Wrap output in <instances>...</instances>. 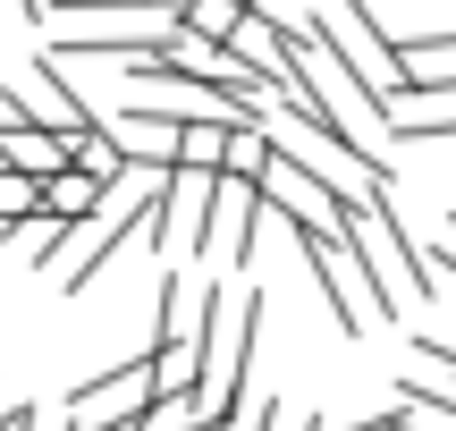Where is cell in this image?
I'll return each mask as SVG.
<instances>
[{
	"instance_id": "1",
	"label": "cell",
	"mask_w": 456,
	"mask_h": 431,
	"mask_svg": "<svg viewBox=\"0 0 456 431\" xmlns=\"http://www.w3.org/2000/svg\"><path fill=\"white\" fill-rule=\"evenodd\" d=\"M152 203H161V169H135V178L110 186L102 212H85L77 229H68V263H60V288H68V297H85V288H94L135 237H152Z\"/></svg>"
},
{
	"instance_id": "2",
	"label": "cell",
	"mask_w": 456,
	"mask_h": 431,
	"mask_svg": "<svg viewBox=\"0 0 456 431\" xmlns=\"http://www.w3.org/2000/svg\"><path fill=\"white\" fill-rule=\"evenodd\" d=\"M254 321H262V297H228V288H212L203 297V381H195V398H203V415L228 423L237 415V398H245V364H254Z\"/></svg>"
},
{
	"instance_id": "3",
	"label": "cell",
	"mask_w": 456,
	"mask_h": 431,
	"mask_svg": "<svg viewBox=\"0 0 456 431\" xmlns=\"http://www.w3.org/2000/svg\"><path fill=\"white\" fill-rule=\"evenodd\" d=\"M152 398H161V372H152V347H144V355H127L118 372H94L85 389H68V415L102 423V431H127Z\"/></svg>"
},
{
	"instance_id": "4",
	"label": "cell",
	"mask_w": 456,
	"mask_h": 431,
	"mask_svg": "<svg viewBox=\"0 0 456 431\" xmlns=\"http://www.w3.org/2000/svg\"><path fill=\"white\" fill-rule=\"evenodd\" d=\"M322 17H330V34H338V43H346V60H355L363 68V77H372L380 85V94H406V85H414V68H406V51H397L389 43V34H380L372 26V9H363V0H322Z\"/></svg>"
},
{
	"instance_id": "5",
	"label": "cell",
	"mask_w": 456,
	"mask_h": 431,
	"mask_svg": "<svg viewBox=\"0 0 456 431\" xmlns=\"http://www.w3.org/2000/svg\"><path fill=\"white\" fill-rule=\"evenodd\" d=\"M110 127H118V144H127V161H135V169H178V135H186V118L169 110V102L135 94L127 110L110 118Z\"/></svg>"
},
{
	"instance_id": "6",
	"label": "cell",
	"mask_w": 456,
	"mask_h": 431,
	"mask_svg": "<svg viewBox=\"0 0 456 431\" xmlns=\"http://www.w3.org/2000/svg\"><path fill=\"white\" fill-rule=\"evenodd\" d=\"M17 94H26V110L43 118V127H60V135H85V127H94V110H85V102L60 85L51 51H34V77H17Z\"/></svg>"
},
{
	"instance_id": "7",
	"label": "cell",
	"mask_w": 456,
	"mask_h": 431,
	"mask_svg": "<svg viewBox=\"0 0 456 431\" xmlns=\"http://www.w3.org/2000/svg\"><path fill=\"white\" fill-rule=\"evenodd\" d=\"M43 203H51L60 220H85V212L110 203V178H94L85 161H68V169H51V178H43Z\"/></svg>"
},
{
	"instance_id": "8",
	"label": "cell",
	"mask_w": 456,
	"mask_h": 431,
	"mask_svg": "<svg viewBox=\"0 0 456 431\" xmlns=\"http://www.w3.org/2000/svg\"><path fill=\"white\" fill-rule=\"evenodd\" d=\"M26 212H43V178L34 169H0V220H26Z\"/></svg>"
},
{
	"instance_id": "9",
	"label": "cell",
	"mask_w": 456,
	"mask_h": 431,
	"mask_svg": "<svg viewBox=\"0 0 456 431\" xmlns=\"http://www.w3.org/2000/svg\"><path fill=\"white\" fill-rule=\"evenodd\" d=\"M237 17H245V0H195V9H186V26H203V34H237Z\"/></svg>"
},
{
	"instance_id": "10",
	"label": "cell",
	"mask_w": 456,
	"mask_h": 431,
	"mask_svg": "<svg viewBox=\"0 0 456 431\" xmlns=\"http://www.w3.org/2000/svg\"><path fill=\"white\" fill-rule=\"evenodd\" d=\"M0 169H9V144H0Z\"/></svg>"
},
{
	"instance_id": "11",
	"label": "cell",
	"mask_w": 456,
	"mask_h": 431,
	"mask_svg": "<svg viewBox=\"0 0 456 431\" xmlns=\"http://www.w3.org/2000/svg\"><path fill=\"white\" fill-rule=\"evenodd\" d=\"M448 237H456V212H448Z\"/></svg>"
}]
</instances>
